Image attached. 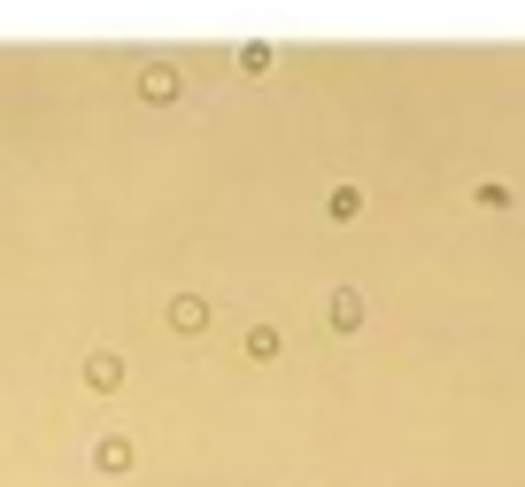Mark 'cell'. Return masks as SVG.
I'll return each mask as SVG.
<instances>
[{"instance_id":"obj_4","label":"cell","mask_w":525,"mask_h":487,"mask_svg":"<svg viewBox=\"0 0 525 487\" xmlns=\"http://www.w3.org/2000/svg\"><path fill=\"white\" fill-rule=\"evenodd\" d=\"M139 93H147V101H178V70H162V62H155V70L139 78Z\"/></svg>"},{"instance_id":"obj_1","label":"cell","mask_w":525,"mask_h":487,"mask_svg":"<svg viewBox=\"0 0 525 487\" xmlns=\"http://www.w3.org/2000/svg\"><path fill=\"white\" fill-rule=\"evenodd\" d=\"M171 325L178 332H201V325H209V302H201V294H178V302H171Z\"/></svg>"},{"instance_id":"obj_3","label":"cell","mask_w":525,"mask_h":487,"mask_svg":"<svg viewBox=\"0 0 525 487\" xmlns=\"http://www.w3.org/2000/svg\"><path fill=\"white\" fill-rule=\"evenodd\" d=\"M93 465H101V472H132V441H117V433H109V441L93 448Z\"/></svg>"},{"instance_id":"obj_2","label":"cell","mask_w":525,"mask_h":487,"mask_svg":"<svg viewBox=\"0 0 525 487\" xmlns=\"http://www.w3.org/2000/svg\"><path fill=\"white\" fill-rule=\"evenodd\" d=\"M85 379H93L101 394H109V387H124V356H85Z\"/></svg>"}]
</instances>
